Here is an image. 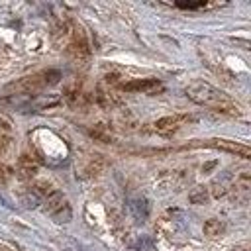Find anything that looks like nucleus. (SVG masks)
<instances>
[{
	"instance_id": "f03ea898",
	"label": "nucleus",
	"mask_w": 251,
	"mask_h": 251,
	"mask_svg": "<svg viewBox=\"0 0 251 251\" xmlns=\"http://www.w3.org/2000/svg\"><path fill=\"white\" fill-rule=\"evenodd\" d=\"M59 80H61V73L57 69H45V71H39V73H33V75H27V76H22V78L10 82L6 86V92L29 96V94H37L49 86H55Z\"/></svg>"
},
{
	"instance_id": "423d86ee",
	"label": "nucleus",
	"mask_w": 251,
	"mask_h": 251,
	"mask_svg": "<svg viewBox=\"0 0 251 251\" xmlns=\"http://www.w3.org/2000/svg\"><path fill=\"white\" fill-rule=\"evenodd\" d=\"M161 86V80L155 76H147V78H131V80H124L120 82V90L124 92H143V94H151Z\"/></svg>"
},
{
	"instance_id": "2eb2a0df",
	"label": "nucleus",
	"mask_w": 251,
	"mask_h": 251,
	"mask_svg": "<svg viewBox=\"0 0 251 251\" xmlns=\"http://www.w3.org/2000/svg\"><path fill=\"white\" fill-rule=\"evenodd\" d=\"M8 145H10V137L0 129V153H4L8 149Z\"/></svg>"
},
{
	"instance_id": "1a4fd4ad",
	"label": "nucleus",
	"mask_w": 251,
	"mask_h": 251,
	"mask_svg": "<svg viewBox=\"0 0 251 251\" xmlns=\"http://www.w3.org/2000/svg\"><path fill=\"white\" fill-rule=\"evenodd\" d=\"M222 231H224V222H222L220 218H210V220H206L204 226H202V233H204L206 237H210V239L220 237Z\"/></svg>"
},
{
	"instance_id": "0eeeda50",
	"label": "nucleus",
	"mask_w": 251,
	"mask_h": 251,
	"mask_svg": "<svg viewBox=\"0 0 251 251\" xmlns=\"http://www.w3.org/2000/svg\"><path fill=\"white\" fill-rule=\"evenodd\" d=\"M214 145L227 151V153H233V155H239L243 159H249L251 157V149L245 145V143H237V141H229V139H214Z\"/></svg>"
},
{
	"instance_id": "4468645a",
	"label": "nucleus",
	"mask_w": 251,
	"mask_h": 251,
	"mask_svg": "<svg viewBox=\"0 0 251 251\" xmlns=\"http://www.w3.org/2000/svg\"><path fill=\"white\" fill-rule=\"evenodd\" d=\"M175 6L180 8V10H202V8H210V4L204 2V0H194V2H182V0H178V2H175Z\"/></svg>"
},
{
	"instance_id": "9d476101",
	"label": "nucleus",
	"mask_w": 251,
	"mask_h": 251,
	"mask_svg": "<svg viewBox=\"0 0 251 251\" xmlns=\"http://www.w3.org/2000/svg\"><path fill=\"white\" fill-rule=\"evenodd\" d=\"M18 173H20L24 178H31V176H35V173H37V165H35V161H33L29 155H22V157H20V163H18Z\"/></svg>"
},
{
	"instance_id": "6e6552de",
	"label": "nucleus",
	"mask_w": 251,
	"mask_h": 251,
	"mask_svg": "<svg viewBox=\"0 0 251 251\" xmlns=\"http://www.w3.org/2000/svg\"><path fill=\"white\" fill-rule=\"evenodd\" d=\"M104 169H106V159H104V155L94 153V155H90V157L86 159V163H84V167H82V175H84V176H96V175H100Z\"/></svg>"
},
{
	"instance_id": "f257e3e1",
	"label": "nucleus",
	"mask_w": 251,
	"mask_h": 251,
	"mask_svg": "<svg viewBox=\"0 0 251 251\" xmlns=\"http://www.w3.org/2000/svg\"><path fill=\"white\" fill-rule=\"evenodd\" d=\"M186 96L200 104V106H206L218 114H224V116H241V106L229 98L224 90L212 86L210 82L206 80H192L188 86H186Z\"/></svg>"
},
{
	"instance_id": "39448f33",
	"label": "nucleus",
	"mask_w": 251,
	"mask_h": 251,
	"mask_svg": "<svg viewBox=\"0 0 251 251\" xmlns=\"http://www.w3.org/2000/svg\"><path fill=\"white\" fill-rule=\"evenodd\" d=\"M188 122H190V116H186V114H173V116H163V118L155 120V122H153V127H155L157 133L169 135V133L178 131V129H180L184 124H188Z\"/></svg>"
},
{
	"instance_id": "ddd939ff",
	"label": "nucleus",
	"mask_w": 251,
	"mask_h": 251,
	"mask_svg": "<svg viewBox=\"0 0 251 251\" xmlns=\"http://www.w3.org/2000/svg\"><path fill=\"white\" fill-rule=\"evenodd\" d=\"M188 202L190 204H204V202H208V188H204V186L194 188L188 194Z\"/></svg>"
},
{
	"instance_id": "7ed1b4c3",
	"label": "nucleus",
	"mask_w": 251,
	"mask_h": 251,
	"mask_svg": "<svg viewBox=\"0 0 251 251\" xmlns=\"http://www.w3.org/2000/svg\"><path fill=\"white\" fill-rule=\"evenodd\" d=\"M45 206H47V212L53 216L55 222H59V224L71 222L73 212H71V206H69L67 198H65L61 192H55L51 198H47V200H45Z\"/></svg>"
},
{
	"instance_id": "20e7f679",
	"label": "nucleus",
	"mask_w": 251,
	"mask_h": 251,
	"mask_svg": "<svg viewBox=\"0 0 251 251\" xmlns=\"http://www.w3.org/2000/svg\"><path fill=\"white\" fill-rule=\"evenodd\" d=\"M69 53L76 59V61H86L90 57V47L86 41V35L80 27H75L69 35V45H67Z\"/></svg>"
},
{
	"instance_id": "f8f14e48",
	"label": "nucleus",
	"mask_w": 251,
	"mask_h": 251,
	"mask_svg": "<svg viewBox=\"0 0 251 251\" xmlns=\"http://www.w3.org/2000/svg\"><path fill=\"white\" fill-rule=\"evenodd\" d=\"M88 135H90L92 139H96V141H104V143H110V141H112V133H110L108 127H104V126H92V127L88 129Z\"/></svg>"
},
{
	"instance_id": "dca6fc26",
	"label": "nucleus",
	"mask_w": 251,
	"mask_h": 251,
	"mask_svg": "<svg viewBox=\"0 0 251 251\" xmlns=\"http://www.w3.org/2000/svg\"><path fill=\"white\" fill-rule=\"evenodd\" d=\"M214 188H216V190H214V196H224V194L227 192L224 182H216V184H214Z\"/></svg>"
},
{
	"instance_id": "9b49d317",
	"label": "nucleus",
	"mask_w": 251,
	"mask_h": 251,
	"mask_svg": "<svg viewBox=\"0 0 251 251\" xmlns=\"http://www.w3.org/2000/svg\"><path fill=\"white\" fill-rule=\"evenodd\" d=\"M129 210H131V214L137 222H145V218L149 214V202L145 198H135V200H131Z\"/></svg>"
}]
</instances>
